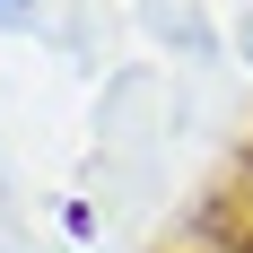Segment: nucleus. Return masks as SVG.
I'll return each mask as SVG.
<instances>
[{
	"label": "nucleus",
	"mask_w": 253,
	"mask_h": 253,
	"mask_svg": "<svg viewBox=\"0 0 253 253\" xmlns=\"http://www.w3.org/2000/svg\"><path fill=\"white\" fill-rule=\"evenodd\" d=\"M175 245L183 253H253V140L227 157V175L210 183V201L183 218Z\"/></svg>",
	"instance_id": "f257e3e1"
},
{
	"label": "nucleus",
	"mask_w": 253,
	"mask_h": 253,
	"mask_svg": "<svg viewBox=\"0 0 253 253\" xmlns=\"http://www.w3.org/2000/svg\"><path fill=\"white\" fill-rule=\"evenodd\" d=\"M131 26H149L157 44L183 52V61H218V18L201 0H131Z\"/></svg>",
	"instance_id": "f03ea898"
},
{
	"label": "nucleus",
	"mask_w": 253,
	"mask_h": 253,
	"mask_svg": "<svg viewBox=\"0 0 253 253\" xmlns=\"http://www.w3.org/2000/svg\"><path fill=\"white\" fill-rule=\"evenodd\" d=\"M96 26H105L96 9H70V18H52V26H44V44H52V52H70V61H105V35H96Z\"/></svg>",
	"instance_id": "7ed1b4c3"
},
{
	"label": "nucleus",
	"mask_w": 253,
	"mask_h": 253,
	"mask_svg": "<svg viewBox=\"0 0 253 253\" xmlns=\"http://www.w3.org/2000/svg\"><path fill=\"white\" fill-rule=\"evenodd\" d=\"M35 9H44V0H0V26H26Z\"/></svg>",
	"instance_id": "20e7f679"
},
{
	"label": "nucleus",
	"mask_w": 253,
	"mask_h": 253,
	"mask_svg": "<svg viewBox=\"0 0 253 253\" xmlns=\"http://www.w3.org/2000/svg\"><path fill=\"white\" fill-rule=\"evenodd\" d=\"M236 52H245V61H253V18H245V35H236Z\"/></svg>",
	"instance_id": "39448f33"
},
{
	"label": "nucleus",
	"mask_w": 253,
	"mask_h": 253,
	"mask_svg": "<svg viewBox=\"0 0 253 253\" xmlns=\"http://www.w3.org/2000/svg\"><path fill=\"white\" fill-rule=\"evenodd\" d=\"M166 253H183V245H166Z\"/></svg>",
	"instance_id": "423d86ee"
}]
</instances>
